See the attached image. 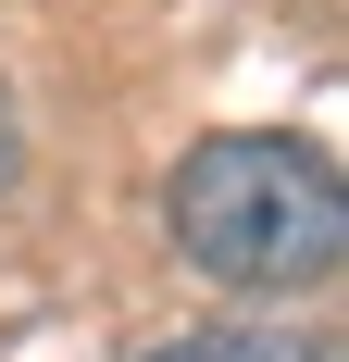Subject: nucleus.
Wrapping results in <instances>:
<instances>
[{"instance_id":"obj_1","label":"nucleus","mask_w":349,"mask_h":362,"mask_svg":"<svg viewBox=\"0 0 349 362\" xmlns=\"http://www.w3.org/2000/svg\"><path fill=\"white\" fill-rule=\"evenodd\" d=\"M162 225L174 250L225 275V288H324L349 250V200L337 163L312 138H275V125H225L162 175Z\"/></svg>"},{"instance_id":"obj_2","label":"nucleus","mask_w":349,"mask_h":362,"mask_svg":"<svg viewBox=\"0 0 349 362\" xmlns=\"http://www.w3.org/2000/svg\"><path fill=\"white\" fill-rule=\"evenodd\" d=\"M138 362H287V350L249 337V325H200V337H162V350H138Z\"/></svg>"},{"instance_id":"obj_3","label":"nucleus","mask_w":349,"mask_h":362,"mask_svg":"<svg viewBox=\"0 0 349 362\" xmlns=\"http://www.w3.org/2000/svg\"><path fill=\"white\" fill-rule=\"evenodd\" d=\"M0 187H13V112H0Z\"/></svg>"}]
</instances>
